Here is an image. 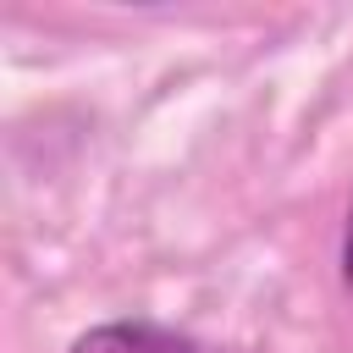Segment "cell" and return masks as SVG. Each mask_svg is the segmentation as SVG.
<instances>
[{"label": "cell", "mask_w": 353, "mask_h": 353, "mask_svg": "<svg viewBox=\"0 0 353 353\" xmlns=\"http://www.w3.org/2000/svg\"><path fill=\"white\" fill-rule=\"evenodd\" d=\"M72 353H199L188 336L154 325V320H110L72 342Z\"/></svg>", "instance_id": "1"}, {"label": "cell", "mask_w": 353, "mask_h": 353, "mask_svg": "<svg viewBox=\"0 0 353 353\" xmlns=\"http://www.w3.org/2000/svg\"><path fill=\"white\" fill-rule=\"evenodd\" d=\"M342 276L353 287V210H347V232H342Z\"/></svg>", "instance_id": "2"}]
</instances>
